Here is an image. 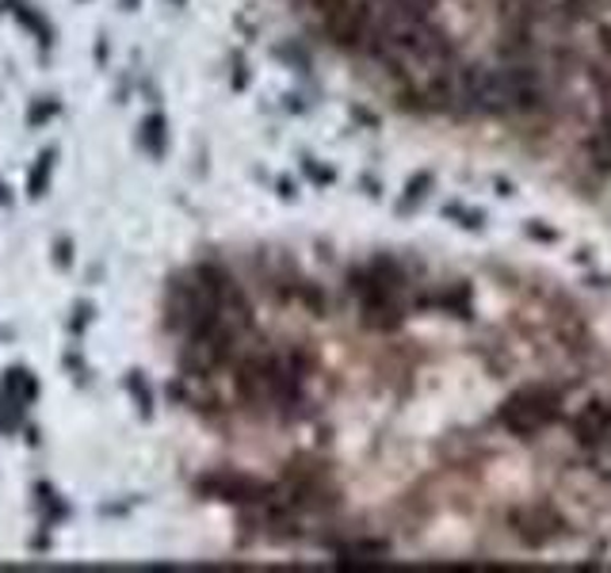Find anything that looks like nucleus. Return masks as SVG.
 <instances>
[{"label":"nucleus","mask_w":611,"mask_h":573,"mask_svg":"<svg viewBox=\"0 0 611 573\" xmlns=\"http://www.w3.org/2000/svg\"><path fill=\"white\" fill-rule=\"evenodd\" d=\"M512 527H517V535L524 543H532V547H543L547 539H555L558 532V517L547 509H527V512H512Z\"/></svg>","instance_id":"20e7f679"},{"label":"nucleus","mask_w":611,"mask_h":573,"mask_svg":"<svg viewBox=\"0 0 611 573\" xmlns=\"http://www.w3.org/2000/svg\"><path fill=\"white\" fill-rule=\"evenodd\" d=\"M199 489L207 497H218V501H264L271 494L268 486L253 482V478H241V474H211L199 482Z\"/></svg>","instance_id":"f03ea898"},{"label":"nucleus","mask_w":611,"mask_h":573,"mask_svg":"<svg viewBox=\"0 0 611 573\" xmlns=\"http://www.w3.org/2000/svg\"><path fill=\"white\" fill-rule=\"evenodd\" d=\"M558 413H562V394L550 391V386H527V391H517L500 406L497 421L505 424L512 436L532 440V436H539L543 429H550V424L558 421Z\"/></svg>","instance_id":"f257e3e1"},{"label":"nucleus","mask_w":611,"mask_h":573,"mask_svg":"<svg viewBox=\"0 0 611 573\" xmlns=\"http://www.w3.org/2000/svg\"><path fill=\"white\" fill-rule=\"evenodd\" d=\"M54 112H58V104H42V107H39V112H35V115H31V123L47 119V115H54Z\"/></svg>","instance_id":"0eeeda50"},{"label":"nucleus","mask_w":611,"mask_h":573,"mask_svg":"<svg viewBox=\"0 0 611 573\" xmlns=\"http://www.w3.org/2000/svg\"><path fill=\"white\" fill-rule=\"evenodd\" d=\"M585 153H588V161H593L596 173H611V115L588 135Z\"/></svg>","instance_id":"39448f33"},{"label":"nucleus","mask_w":611,"mask_h":573,"mask_svg":"<svg viewBox=\"0 0 611 573\" xmlns=\"http://www.w3.org/2000/svg\"><path fill=\"white\" fill-rule=\"evenodd\" d=\"M127 4H138V0H127Z\"/></svg>","instance_id":"6e6552de"},{"label":"nucleus","mask_w":611,"mask_h":573,"mask_svg":"<svg viewBox=\"0 0 611 573\" xmlns=\"http://www.w3.org/2000/svg\"><path fill=\"white\" fill-rule=\"evenodd\" d=\"M573 436L577 444H603L611 436V402H588L573 417Z\"/></svg>","instance_id":"7ed1b4c3"},{"label":"nucleus","mask_w":611,"mask_h":573,"mask_svg":"<svg viewBox=\"0 0 611 573\" xmlns=\"http://www.w3.org/2000/svg\"><path fill=\"white\" fill-rule=\"evenodd\" d=\"M50 168H54V150L42 153L39 165H35V173L27 176V188H31V195H42V188H47V180H50Z\"/></svg>","instance_id":"423d86ee"}]
</instances>
